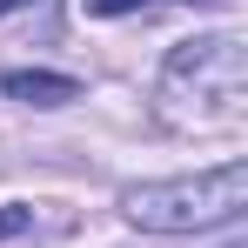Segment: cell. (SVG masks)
Instances as JSON below:
<instances>
[{
	"label": "cell",
	"mask_w": 248,
	"mask_h": 248,
	"mask_svg": "<svg viewBox=\"0 0 248 248\" xmlns=\"http://www.w3.org/2000/svg\"><path fill=\"white\" fill-rule=\"evenodd\" d=\"M161 94L168 101H195V121H228L242 114L248 94V54L235 34H202V41H181L161 67Z\"/></svg>",
	"instance_id": "obj_2"
},
{
	"label": "cell",
	"mask_w": 248,
	"mask_h": 248,
	"mask_svg": "<svg viewBox=\"0 0 248 248\" xmlns=\"http://www.w3.org/2000/svg\"><path fill=\"white\" fill-rule=\"evenodd\" d=\"M0 94L20 101V108H67V101H81V81L74 74H41V67H14V74H0Z\"/></svg>",
	"instance_id": "obj_3"
},
{
	"label": "cell",
	"mask_w": 248,
	"mask_h": 248,
	"mask_svg": "<svg viewBox=\"0 0 248 248\" xmlns=\"http://www.w3.org/2000/svg\"><path fill=\"white\" fill-rule=\"evenodd\" d=\"M94 14H134V7H148V0H87Z\"/></svg>",
	"instance_id": "obj_5"
},
{
	"label": "cell",
	"mask_w": 248,
	"mask_h": 248,
	"mask_svg": "<svg viewBox=\"0 0 248 248\" xmlns=\"http://www.w3.org/2000/svg\"><path fill=\"white\" fill-rule=\"evenodd\" d=\"M27 221H34V208H0V242H7V235H20Z\"/></svg>",
	"instance_id": "obj_4"
},
{
	"label": "cell",
	"mask_w": 248,
	"mask_h": 248,
	"mask_svg": "<svg viewBox=\"0 0 248 248\" xmlns=\"http://www.w3.org/2000/svg\"><path fill=\"white\" fill-rule=\"evenodd\" d=\"M127 221L148 235H195V228H221L242 221L248 208V161H221L208 174H181V181H141L121 195Z\"/></svg>",
	"instance_id": "obj_1"
},
{
	"label": "cell",
	"mask_w": 248,
	"mask_h": 248,
	"mask_svg": "<svg viewBox=\"0 0 248 248\" xmlns=\"http://www.w3.org/2000/svg\"><path fill=\"white\" fill-rule=\"evenodd\" d=\"M20 7H34V0H0V14H20Z\"/></svg>",
	"instance_id": "obj_6"
},
{
	"label": "cell",
	"mask_w": 248,
	"mask_h": 248,
	"mask_svg": "<svg viewBox=\"0 0 248 248\" xmlns=\"http://www.w3.org/2000/svg\"><path fill=\"white\" fill-rule=\"evenodd\" d=\"M188 7H228V0H188Z\"/></svg>",
	"instance_id": "obj_7"
},
{
	"label": "cell",
	"mask_w": 248,
	"mask_h": 248,
	"mask_svg": "<svg viewBox=\"0 0 248 248\" xmlns=\"http://www.w3.org/2000/svg\"><path fill=\"white\" fill-rule=\"evenodd\" d=\"M228 248H242V242H228Z\"/></svg>",
	"instance_id": "obj_8"
}]
</instances>
